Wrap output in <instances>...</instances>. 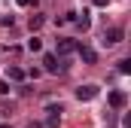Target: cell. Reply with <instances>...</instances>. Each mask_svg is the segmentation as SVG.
Masks as SVG:
<instances>
[{
  "mask_svg": "<svg viewBox=\"0 0 131 128\" xmlns=\"http://www.w3.org/2000/svg\"><path fill=\"white\" fill-rule=\"evenodd\" d=\"M43 70L46 73H61V70H67V61L58 58V55H43Z\"/></svg>",
  "mask_w": 131,
  "mask_h": 128,
  "instance_id": "1",
  "label": "cell"
},
{
  "mask_svg": "<svg viewBox=\"0 0 131 128\" xmlns=\"http://www.w3.org/2000/svg\"><path fill=\"white\" fill-rule=\"evenodd\" d=\"M76 55H79L85 64H95V61H98V52H95L92 46H82V43H76Z\"/></svg>",
  "mask_w": 131,
  "mask_h": 128,
  "instance_id": "2",
  "label": "cell"
},
{
  "mask_svg": "<svg viewBox=\"0 0 131 128\" xmlns=\"http://www.w3.org/2000/svg\"><path fill=\"white\" fill-rule=\"evenodd\" d=\"M101 43H104V46H116V43H122V28H107Z\"/></svg>",
  "mask_w": 131,
  "mask_h": 128,
  "instance_id": "3",
  "label": "cell"
},
{
  "mask_svg": "<svg viewBox=\"0 0 131 128\" xmlns=\"http://www.w3.org/2000/svg\"><path fill=\"white\" fill-rule=\"evenodd\" d=\"M73 52H76V40L61 37V40H58V55H61V58H67V55H73Z\"/></svg>",
  "mask_w": 131,
  "mask_h": 128,
  "instance_id": "4",
  "label": "cell"
},
{
  "mask_svg": "<svg viewBox=\"0 0 131 128\" xmlns=\"http://www.w3.org/2000/svg\"><path fill=\"white\" fill-rule=\"evenodd\" d=\"M76 98H79V101H92V98H98V86H79V89H76Z\"/></svg>",
  "mask_w": 131,
  "mask_h": 128,
  "instance_id": "5",
  "label": "cell"
},
{
  "mask_svg": "<svg viewBox=\"0 0 131 128\" xmlns=\"http://www.w3.org/2000/svg\"><path fill=\"white\" fill-rule=\"evenodd\" d=\"M46 113H49V116H46V125H49V128H58V122H61V107H49Z\"/></svg>",
  "mask_w": 131,
  "mask_h": 128,
  "instance_id": "6",
  "label": "cell"
},
{
  "mask_svg": "<svg viewBox=\"0 0 131 128\" xmlns=\"http://www.w3.org/2000/svg\"><path fill=\"white\" fill-rule=\"evenodd\" d=\"M125 104H128L125 92H110V107H113V110H122Z\"/></svg>",
  "mask_w": 131,
  "mask_h": 128,
  "instance_id": "7",
  "label": "cell"
},
{
  "mask_svg": "<svg viewBox=\"0 0 131 128\" xmlns=\"http://www.w3.org/2000/svg\"><path fill=\"white\" fill-rule=\"evenodd\" d=\"M6 79H12V82H21V79H25L21 67H6Z\"/></svg>",
  "mask_w": 131,
  "mask_h": 128,
  "instance_id": "8",
  "label": "cell"
},
{
  "mask_svg": "<svg viewBox=\"0 0 131 128\" xmlns=\"http://www.w3.org/2000/svg\"><path fill=\"white\" fill-rule=\"evenodd\" d=\"M43 22H46L43 15H31V22H28V25H31V31H40V28H43Z\"/></svg>",
  "mask_w": 131,
  "mask_h": 128,
  "instance_id": "9",
  "label": "cell"
},
{
  "mask_svg": "<svg viewBox=\"0 0 131 128\" xmlns=\"http://www.w3.org/2000/svg\"><path fill=\"white\" fill-rule=\"evenodd\" d=\"M28 49H31V52H40V49H43L40 37H31V40H28Z\"/></svg>",
  "mask_w": 131,
  "mask_h": 128,
  "instance_id": "10",
  "label": "cell"
},
{
  "mask_svg": "<svg viewBox=\"0 0 131 128\" xmlns=\"http://www.w3.org/2000/svg\"><path fill=\"white\" fill-rule=\"evenodd\" d=\"M73 22H76V25H79V28H82V31H89V25H92V22H89V15H85V12H82V18H73Z\"/></svg>",
  "mask_w": 131,
  "mask_h": 128,
  "instance_id": "11",
  "label": "cell"
},
{
  "mask_svg": "<svg viewBox=\"0 0 131 128\" xmlns=\"http://www.w3.org/2000/svg\"><path fill=\"white\" fill-rule=\"evenodd\" d=\"M119 73H131V61H128V58L119 61Z\"/></svg>",
  "mask_w": 131,
  "mask_h": 128,
  "instance_id": "12",
  "label": "cell"
},
{
  "mask_svg": "<svg viewBox=\"0 0 131 128\" xmlns=\"http://www.w3.org/2000/svg\"><path fill=\"white\" fill-rule=\"evenodd\" d=\"M15 3H18V6H31L34 0H15Z\"/></svg>",
  "mask_w": 131,
  "mask_h": 128,
  "instance_id": "13",
  "label": "cell"
},
{
  "mask_svg": "<svg viewBox=\"0 0 131 128\" xmlns=\"http://www.w3.org/2000/svg\"><path fill=\"white\" fill-rule=\"evenodd\" d=\"M28 128H43V125H40V122H28Z\"/></svg>",
  "mask_w": 131,
  "mask_h": 128,
  "instance_id": "14",
  "label": "cell"
},
{
  "mask_svg": "<svg viewBox=\"0 0 131 128\" xmlns=\"http://www.w3.org/2000/svg\"><path fill=\"white\" fill-rule=\"evenodd\" d=\"M95 3H98V6H107V3H110V0H95Z\"/></svg>",
  "mask_w": 131,
  "mask_h": 128,
  "instance_id": "15",
  "label": "cell"
},
{
  "mask_svg": "<svg viewBox=\"0 0 131 128\" xmlns=\"http://www.w3.org/2000/svg\"><path fill=\"white\" fill-rule=\"evenodd\" d=\"M0 128H9V125H0Z\"/></svg>",
  "mask_w": 131,
  "mask_h": 128,
  "instance_id": "16",
  "label": "cell"
}]
</instances>
